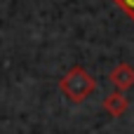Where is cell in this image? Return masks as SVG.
<instances>
[{"mask_svg": "<svg viewBox=\"0 0 134 134\" xmlns=\"http://www.w3.org/2000/svg\"><path fill=\"white\" fill-rule=\"evenodd\" d=\"M59 87H61V92H64L73 104H82L87 97L94 94L97 80H94L82 66H73V68L59 80Z\"/></svg>", "mask_w": 134, "mask_h": 134, "instance_id": "obj_1", "label": "cell"}, {"mask_svg": "<svg viewBox=\"0 0 134 134\" xmlns=\"http://www.w3.org/2000/svg\"><path fill=\"white\" fill-rule=\"evenodd\" d=\"M108 80L115 85L118 92H125V90L134 87V66H130V64H118V66L111 71Z\"/></svg>", "mask_w": 134, "mask_h": 134, "instance_id": "obj_2", "label": "cell"}, {"mask_svg": "<svg viewBox=\"0 0 134 134\" xmlns=\"http://www.w3.org/2000/svg\"><path fill=\"white\" fill-rule=\"evenodd\" d=\"M127 99H125V94L122 92H113V94H108L106 99H104V108L113 115V118H120L125 111H127Z\"/></svg>", "mask_w": 134, "mask_h": 134, "instance_id": "obj_3", "label": "cell"}, {"mask_svg": "<svg viewBox=\"0 0 134 134\" xmlns=\"http://www.w3.org/2000/svg\"><path fill=\"white\" fill-rule=\"evenodd\" d=\"M115 2H118V7L134 21V0H115Z\"/></svg>", "mask_w": 134, "mask_h": 134, "instance_id": "obj_4", "label": "cell"}]
</instances>
